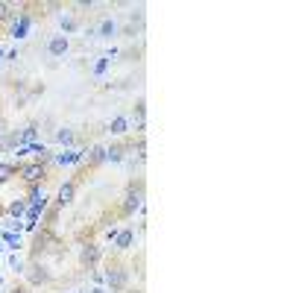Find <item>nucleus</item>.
I'll return each mask as SVG.
<instances>
[{
  "label": "nucleus",
  "mask_w": 293,
  "mask_h": 293,
  "mask_svg": "<svg viewBox=\"0 0 293 293\" xmlns=\"http://www.w3.org/2000/svg\"><path fill=\"white\" fill-rule=\"evenodd\" d=\"M18 176H21L26 185H38L41 179L47 176V167L41 162H30V164H21L18 167Z\"/></svg>",
  "instance_id": "f257e3e1"
},
{
  "label": "nucleus",
  "mask_w": 293,
  "mask_h": 293,
  "mask_svg": "<svg viewBox=\"0 0 293 293\" xmlns=\"http://www.w3.org/2000/svg\"><path fill=\"white\" fill-rule=\"evenodd\" d=\"M105 281H109V287H112V290H123V287H126L129 284V270L123 267V264H112V267L105 270Z\"/></svg>",
  "instance_id": "f03ea898"
},
{
  "label": "nucleus",
  "mask_w": 293,
  "mask_h": 293,
  "mask_svg": "<svg viewBox=\"0 0 293 293\" xmlns=\"http://www.w3.org/2000/svg\"><path fill=\"white\" fill-rule=\"evenodd\" d=\"M141 205H144V185H132L126 191V202H123V214H132V211L135 208H141Z\"/></svg>",
  "instance_id": "7ed1b4c3"
},
{
  "label": "nucleus",
  "mask_w": 293,
  "mask_h": 293,
  "mask_svg": "<svg viewBox=\"0 0 293 293\" xmlns=\"http://www.w3.org/2000/svg\"><path fill=\"white\" fill-rule=\"evenodd\" d=\"M68 47H70L68 35L59 33V35H50V41H47V53H50V56H65V53H68Z\"/></svg>",
  "instance_id": "20e7f679"
},
{
  "label": "nucleus",
  "mask_w": 293,
  "mask_h": 293,
  "mask_svg": "<svg viewBox=\"0 0 293 293\" xmlns=\"http://www.w3.org/2000/svg\"><path fill=\"white\" fill-rule=\"evenodd\" d=\"M26 273V279H30V284H44V281H50V273H47L44 264H30V270H23Z\"/></svg>",
  "instance_id": "39448f33"
},
{
  "label": "nucleus",
  "mask_w": 293,
  "mask_h": 293,
  "mask_svg": "<svg viewBox=\"0 0 293 293\" xmlns=\"http://www.w3.org/2000/svg\"><path fill=\"white\" fill-rule=\"evenodd\" d=\"M73 194H76V185H73V182L62 185V188H59V194H56V205H59V208L70 205V202H73Z\"/></svg>",
  "instance_id": "423d86ee"
},
{
  "label": "nucleus",
  "mask_w": 293,
  "mask_h": 293,
  "mask_svg": "<svg viewBox=\"0 0 293 293\" xmlns=\"http://www.w3.org/2000/svg\"><path fill=\"white\" fill-rule=\"evenodd\" d=\"M117 35V23L112 18H103L100 26H97V38H115Z\"/></svg>",
  "instance_id": "0eeeda50"
},
{
  "label": "nucleus",
  "mask_w": 293,
  "mask_h": 293,
  "mask_svg": "<svg viewBox=\"0 0 293 293\" xmlns=\"http://www.w3.org/2000/svg\"><path fill=\"white\" fill-rule=\"evenodd\" d=\"M97 261H100V246H97V244H88L85 249H82V264H85V267H94Z\"/></svg>",
  "instance_id": "6e6552de"
},
{
  "label": "nucleus",
  "mask_w": 293,
  "mask_h": 293,
  "mask_svg": "<svg viewBox=\"0 0 293 293\" xmlns=\"http://www.w3.org/2000/svg\"><path fill=\"white\" fill-rule=\"evenodd\" d=\"M132 241H135V234H132V229H123V232H117V237H115V246H117V249H129V246H132Z\"/></svg>",
  "instance_id": "1a4fd4ad"
},
{
  "label": "nucleus",
  "mask_w": 293,
  "mask_h": 293,
  "mask_svg": "<svg viewBox=\"0 0 293 293\" xmlns=\"http://www.w3.org/2000/svg\"><path fill=\"white\" fill-rule=\"evenodd\" d=\"M126 129H129V117H115V120L109 123V132H112V135H123Z\"/></svg>",
  "instance_id": "9d476101"
},
{
  "label": "nucleus",
  "mask_w": 293,
  "mask_h": 293,
  "mask_svg": "<svg viewBox=\"0 0 293 293\" xmlns=\"http://www.w3.org/2000/svg\"><path fill=\"white\" fill-rule=\"evenodd\" d=\"M100 162H105V147H100V144H97V147H91V150H88V164H100Z\"/></svg>",
  "instance_id": "9b49d317"
},
{
  "label": "nucleus",
  "mask_w": 293,
  "mask_h": 293,
  "mask_svg": "<svg viewBox=\"0 0 293 293\" xmlns=\"http://www.w3.org/2000/svg\"><path fill=\"white\" fill-rule=\"evenodd\" d=\"M105 162H123V147H120V144L105 147Z\"/></svg>",
  "instance_id": "f8f14e48"
},
{
  "label": "nucleus",
  "mask_w": 293,
  "mask_h": 293,
  "mask_svg": "<svg viewBox=\"0 0 293 293\" xmlns=\"http://www.w3.org/2000/svg\"><path fill=\"white\" fill-rule=\"evenodd\" d=\"M26 26H30V18L23 15V18H21V23H15V26H12V38H23Z\"/></svg>",
  "instance_id": "ddd939ff"
},
{
  "label": "nucleus",
  "mask_w": 293,
  "mask_h": 293,
  "mask_svg": "<svg viewBox=\"0 0 293 293\" xmlns=\"http://www.w3.org/2000/svg\"><path fill=\"white\" fill-rule=\"evenodd\" d=\"M79 158H82V152H65V155H56V164H73Z\"/></svg>",
  "instance_id": "4468645a"
},
{
  "label": "nucleus",
  "mask_w": 293,
  "mask_h": 293,
  "mask_svg": "<svg viewBox=\"0 0 293 293\" xmlns=\"http://www.w3.org/2000/svg\"><path fill=\"white\" fill-rule=\"evenodd\" d=\"M15 173H18V170H15V164H0V182H9Z\"/></svg>",
  "instance_id": "2eb2a0df"
},
{
  "label": "nucleus",
  "mask_w": 293,
  "mask_h": 293,
  "mask_svg": "<svg viewBox=\"0 0 293 293\" xmlns=\"http://www.w3.org/2000/svg\"><path fill=\"white\" fill-rule=\"evenodd\" d=\"M56 138H59V144H73V132H70L68 126H62L56 132Z\"/></svg>",
  "instance_id": "dca6fc26"
},
{
  "label": "nucleus",
  "mask_w": 293,
  "mask_h": 293,
  "mask_svg": "<svg viewBox=\"0 0 293 293\" xmlns=\"http://www.w3.org/2000/svg\"><path fill=\"white\" fill-rule=\"evenodd\" d=\"M76 26H79V23L73 21V18H70V15H62V30H65V33H73V30H76Z\"/></svg>",
  "instance_id": "f3484780"
},
{
  "label": "nucleus",
  "mask_w": 293,
  "mask_h": 293,
  "mask_svg": "<svg viewBox=\"0 0 293 293\" xmlns=\"http://www.w3.org/2000/svg\"><path fill=\"white\" fill-rule=\"evenodd\" d=\"M23 211H26V202H12L9 205V214H15V217H21Z\"/></svg>",
  "instance_id": "a211bd4d"
},
{
  "label": "nucleus",
  "mask_w": 293,
  "mask_h": 293,
  "mask_svg": "<svg viewBox=\"0 0 293 293\" xmlns=\"http://www.w3.org/2000/svg\"><path fill=\"white\" fill-rule=\"evenodd\" d=\"M9 267H12V273H23V261L18 255H12L9 258Z\"/></svg>",
  "instance_id": "6ab92c4d"
},
{
  "label": "nucleus",
  "mask_w": 293,
  "mask_h": 293,
  "mask_svg": "<svg viewBox=\"0 0 293 293\" xmlns=\"http://www.w3.org/2000/svg\"><path fill=\"white\" fill-rule=\"evenodd\" d=\"M12 18V6L9 3H0V21H9Z\"/></svg>",
  "instance_id": "aec40b11"
},
{
  "label": "nucleus",
  "mask_w": 293,
  "mask_h": 293,
  "mask_svg": "<svg viewBox=\"0 0 293 293\" xmlns=\"http://www.w3.org/2000/svg\"><path fill=\"white\" fill-rule=\"evenodd\" d=\"M6 135H9V132H6V123H3V120H0V147H3V144H6Z\"/></svg>",
  "instance_id": "412c9836"
},
{
  "label": "nucleus",
  "mask_w": 293,
  "mask_h": 293,
  "mask_svg": "<svg viewBox=\"0 0 293 293\" xmlns=\"http://www.w3.org/2000/svg\"><path fill=\"white\" fill-rule=\"evenodd\" d=\"M23 138H26V141L35 138V126H26V129H23Z\"/></svg>",
  "instance_id": "4be33fe9"
},
{
  "label": "nucleus",
  "mask_w": 293,
  "mask_h": 293,
  "mask_svg": "<svg viewBox=\"0 0 293 293\" xmlns=\"http://www.w3.org/2000/svg\"><path fill=\"white\" fill-rule=\"evenodd\" d=\"M91 293H105V290H103V287H94V290H91Z\"/></svg>",
  "instance_id": "5701e85b"
},
{
  "label": "nucleus",
  "mask_w": 293,
  "mask_h": 293,
  "mask_svg": "<svg viewBox=\"0 0 293 293\" xmlns=\"http://www.w3.org/2000/svg\"><path fill=\"white\" fill-rule=\"evenodd\" d=\"M12 293H26V290H18V287H15V290H12Z\"/></svg>",
  "instance_id": "b1692460"
},
{
  "label": "nucleus",
  "mask_w": 293,
  "mask_h": 293,
  "mask_svg": "<svg viewBox=\"0 0 293 293\" xmlns=\"http://www.w3.org/2000/svg\"><path fill=\"white\" fill-rule=\"evenodd\" d=\"M0 56H3V50H0ZM0 62H3V59H0Z\"/></svg>",
  "instance_id": "393cba45"
},
{
  "label": "nucleus",
  "mask_w": 293,
  "mask_h": 293,
  "mask_svg": "<svg viewBox=\"0 0 293 293\" xmlns=\"http://www.w3.org/2000/svg\"><path fill=\"white\" fill-rule=\"evenodd\" d=\"M0 281H3V276H0Z\"/></svg>",
  "instance_id": "a878e982"
}]
</instances>
